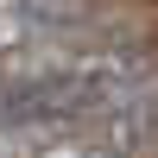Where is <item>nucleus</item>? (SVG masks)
I'll return each instance as SVG.
<instances>
[{
  "instance_id": "obj_1",
  "label": "nucleus",
  "mask_w": 158,
  "mask_h": 158,
  "mask_svg": "<svg viewBox=\"0 0 158 158\" xmlns=\"http://www.w3.org/2000/svg\"><path fill=\"white\" fill-rule=\"evenodd\" d=\"M82 158H127V152H120V146H108V152H82Z\"/></svg>"
}]
</instances>
